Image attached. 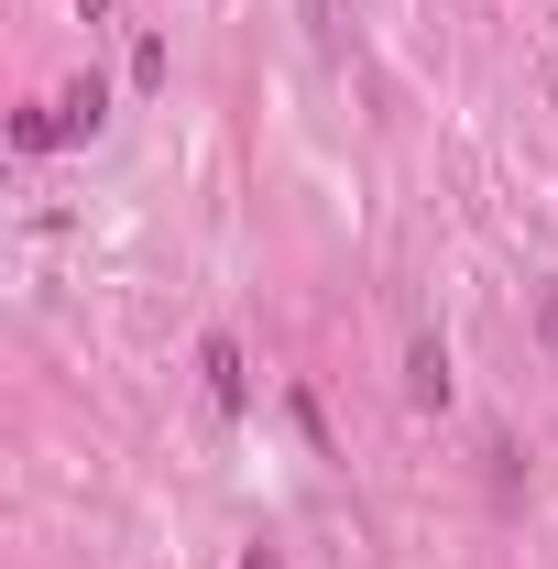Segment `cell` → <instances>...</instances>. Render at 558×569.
Returning <instances> with one entry per match:
<instances>
[{
	"label": "cell",
	"mask_w": 558,
	"mask_h": 569,
	"mask_svg": "<svg viewBox=\"0 0 558 569\" xmlns=\"http://www.w3.org/2000/svg\"><path fill=\"white\" fill-rule=\"evenodd\" d=\"M241 569H285V559H275V548H252V559H241Z\"/></svg>",
	"instance_id": "cell-6"
},
{
	"label": "cell",
	"mask_w": 558,
	"mask_h": 569,
	"mask_svg": "<svg viewBox=\"0 0 558 569\" xmlns=\"http://www.w3.org/2000/svg\"><path fill=\"white\" fill-rule=\"evenodd\" d=\"M56 121H67V142H77V132H99V121H110V77L88 67V77L67 88V99H56Z\"/></svg>",
	"instance_id": "cell-1"
},
{
	"label": "cell",
	"mask_w": 558,
	"mask_h": 569,
	"mask_svg": "<svg viewBox=\"0 0 558 569\" xmlns=\"http://www.w3.org/2000/svg\"><path fill=\"white\" fill-rule=\"evenodd\" d=\"M11 142H22V153H56V142H67V121H56V99H44V110H22V121H11Z\"/></svg>",
	"instance_id": "cell-4"
},
{
	"label": "cell",
	"mask_w": 558,
	"mask_h": 569,
	"mask_svg": "<svg viewBox=\"0 0 558 569\" xmlns=\"http://www.w3.org/2000/svg\"><path fill=\"white\" fill-rule=\"evenodd\" d=\"M537 340H548V361H558V284H537Z\"/></svg>",
	"instance_id": "cell-5"
},
{
	"label": "cell",
	"mask_w": 558,
	"mask_h": 569,
	"mask_svg": "<svg viewBox=\"0 0 558 569\" xmlns=\"http://www.w3.org/2000/svg\"><path fill=\"white\" fill-rule=\"evenodd\" d=\"M198 372H209L219 406H241V395H252V383H241V340H219V329H209V351H198Z\"/></svg>",
	"instance_id": "cell-2"
},
{
	"label": "cell",
	"mask_w": 558,
	"mask_h": 569,
	"mask_svg": "<svg viewBox=\"0 0 558 569\" xmlns=\"http://www.w3.org/2000/svg\"><path fill=\"white\" fill-rule=\"evenodd\" d=\"M406 395H417V406H449V351H438V340L406 351Z\"/></svg>",
	"instance_id": "cell-3"
}]
</instances>
